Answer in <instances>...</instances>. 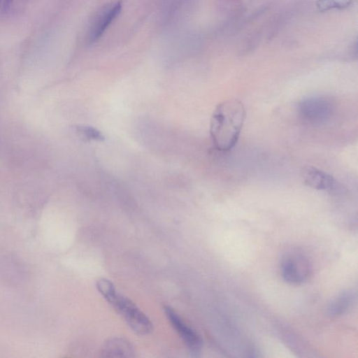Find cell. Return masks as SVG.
<instances>
[{
  "mask_svg": "<svg viewBox=\"0 0 358 358\" xmlns=\"http://www.w3.org/2000/svg\"><path fill=\"white\" fill-rule=\"evenodd\" d=\"M122 3L120 0L112 1L101 6L91 16L86 31L88 44L94 43L103 34L108 27L121 12Z\"/></svg>",
  "mask_w": 358,
  "mask_h": 358,
  "instance_id": "3",
  "label": "cell"
},
{
  "mask_svg": "<svg viewBox=\"0 0 358 358\" xmlns=\"http://www.w3.org/2000/svg\"><path fill=\"white\" fill-rule=\"evenodd\" d=\"M245 119L243 103L230 99L219 103L213 113L210 133L216 150H231L237 143Z\"/></svg>",
  "mask_w": 358,
  "mask_h": 358,
  "instance_id": "1",
  "label": "cell"
},
{
  "mask_svg": "<svg viewBox=\"0 0 358 358\" xmlns=\"http://www.w3.org/2000/svg\"><path fill=\"white\" fill-rule=\"evenodd\" d=\"M355 0H317L316 7L321 12L344 10L352 5Z\"/></svg>",
  "mask_w": 358,
  "mask_h": 358,
  "instance_id": "12",
  "label": "cell"
},
{
  "mask_svg": "<svg viewBox=\"0 0 358 358\" xmlns=\"http://www.w3.org/2000/svg\"><path fill=\"white\" fill-rule=\"evenodd\" d=\"M281 275L285 281L292 285L306 282L311 273L308 259L299 252H291L282 257L280 264Z\"/></svg>",
  "mask_w": 358,
  "mask_h": 358,
  "instance_id": "5",
  "label": "cell"
},
{
  "mask_svg": "<svg viewBox=\"0 0 358 358\" xmlns=\"http://www.w3.org/2000/svg\"><path fill=\"white\" fill-rule=\"evenodd\" d=\"M303 179L306 185L317 190L334 188L335 180L332 176L313 166H306L303 171Z\"/></svg>",
  "mask_w": 358,
  "mask_h": 358,
  "instance_id": "7",
  "label": "cell"
},
{
  "mask_svg": "<svg viewBox=\"0 0 358 358\" xmlns=\"http://www.w3.org/2000/svg\"><path fill=\"white\" fill-rule=\"evenodd\" d=\"M262 34L260 29H256L250 33L243 41L241 52L245 55L255 50L261 42Z\"/></svg>",
  "mask_w": 358,
  "mask_h": 358,
  "instance_id": "13",
  "label": "cell"
},
{
  "mask_svg": "<svg viewBox=\"0 0 358 358\" xmlns=\"http://www.w3.org/2000/svg\"><path fill=\"white\" fill-rule=\"evenodd\" d=\"M356 294L352 290L341 292L332 300L327 308V314L331 317L345 314L355 303Z\"/></svg>",
  "mask_w": 358,
  "mask_h": 358,
  "instance_id": "8",
  "label": "cell"
},
{
  "mask_svg": "<svg viewBox=\"0 0 358 358\" xmlns=\"http://www.w3.org/2000/svg\"><path fill=\"white\" fill-rule=\"evenodd\" d=\"M221 9L227 13L228 20L238 19L244 12L242 0H218Z\"/></svg>",
  "mask_w": 358,
  "mask_h": 358,
  "instance_id": "11",
  "label": "cell"
},
{
  "mask_svg": "<svg viewBox=\"0 0 358 358\" xmlns=\"http://www.w3.org/2000/svg\"><path fill=\"white\" fill-rule=\"evenodd\" d=\"M12 1L13 0H0V13L7 10Z\"/></svg>",
  "mask_w": 358,
  "mask_h": 358,
  "instance_id": "15",
  "label": "cell"
},
{
  "mask_svg": "<svg viewBox=\"0 0 358 358\" xmlns=\"http://www.w3.org/2000/svg\"><path fill=\"white\" fill-rule=\"evenodd\" d=\"M96 286L106 301L135 334L145 336L152 331L153 325L148 317L131 300L117 292L111 281L101 278L97 280Z\"/></svg>",
  "mask_w": 358,
  "mask_h": 358,
  "instance_id": "2",
  "label": "cell"
},
{
  "mask_svg": "<svg viewBox=\"0 0 358 358\" xmlns=\"http://www.w3.org/2000/svg\"><path fill=\"white\" fill-rule=\"evenodd\" d=\"M78 131L87 139L102 141L103 136L100 131L90 127H79Z\"/></svg>",
  "mask_w": 358,
  "mask_h": 358,
  "instance_id": "14",
  "label": "cell"
},
{
  "mask_svg": "<svg viewBox=\"0 0 358 358\" xmlns=\"http://www.w3.org/2000/svg\"><path fill=\"white\" fill-rule=\"evenodd\" d=\"M102 354L103 357H133L134 349L131 344L126 339L113 338L105 343Z\"/></svg>",
  "mask_w": 358,
  "mask_h": 358,
  "instance_id": "9",
  "label": "cell"
},
{
  "mask_svg": "<svg viewBox=\"0 0 358 358\" xmlns=\"http://www.w3.org/2000/svg\"><path fill=\"white\" fill-rule=\"evenodd\" d=\"M164 310L168 320L187 346L192 352L198 353L202 345L201 338L198 333L187 324L171 307L166 306Z\"/></svg>",
  "mask_w": 358,
  "mask_h": 358,
  "instance_id": "6",
  "label": "cell"
},
{
  "mask_svg": "<svg viewBox=\"0 0 358 358\" xmlns=\"http://www.w3.org/2000/svg\"><path fill=\"white\" fill-rule=\"evenodd\" d=\"M333 101L324 96H309L299 105L301 119L311 124H322L329 121L334 113Z\"/></svg>",
  "mask_w": 358,
  "mask_h": 358,
  "instance_id": "4",
  "label": "cell"
},
{
  "mask_svg": "<svg viewBox=\"0 0 358 358\" xmlns=\"http://www.w3.org/2000/svg\"><path fill=\"white\" fill-rule=\"evenodd\" d=\"M296 11V6L286 8L275 15L269 24L267 30V39L275 37L279 31L286 25L288 21L294 16Z\"/></svg>",
  "mask_w": 358,
  "mask_h": 358,
  "instance_id": "10",
  "label": "cell"
}]
</instances>
